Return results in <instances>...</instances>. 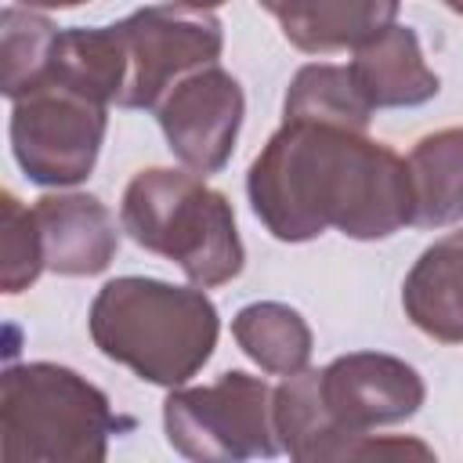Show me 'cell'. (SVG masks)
<instances>
[{"instance_id": "cell-2", "label": "cell", "mask_w": 463, "mask_h": 463, "mask_svg": "<svg viewBox=\"0 0 463 463\" xmlns=\"http://www.w3.org/2000/svg\"><path fill=\"white\" fill-rule=\"evenodd\" d=\"M427 398L423 376L398 354L347 351L322 369L289 373L275 387L279 445L297 463L362 459L380 452L430 456L420 441H383L369 430L405 423Z\"/></svg>"}, {"instance_id": "cell-4", "label": "cell", "mask_w": 463, "mask_h": 463, "mask_svg": "<svg viewBox=\"0 0 463 463\" xmlns=\"http://www.w3.org/2000/svg\"><path fill=\"white\" fill-rule=\"evenodd\" d=\"M119 228L141 250L174 260L203 289L239 279L246 264L228 195L192 170H137L119 199Z\"/></svg>"}, {"instance_id": "cell-20", "label": "cell", "mask_w": 463, "mask_h": 463, "mask_svg": "<svg viewBox=\"0 0 463 463\" xmlns=\"http://www.w3.org/2000/svg\"><path fill=\"white\" fill-rule=\"evenodd\" d=\"M177 4H188V7H203V11H213V7H221V4H228V0H177Z\"/></svg>"}, {"instance_id": "cell-14", "label": "cell", "mask_w": 463, "mask_h": 463, "mask_svg": "<svg viewBox=\"0 0 463 463\" xmlns=\"http://www.w3.org/2000/svg\"><path fill=\"white\" fill-rule=\"evenodd\" d=\"M405 166L416 228H445L463 221V127L423 134L405 156Z\"/></svg>"}, {"instance_id": "cell-11", "label": "cell", "mask_w": 463, "mask_h": 463, "mask_svg": "<svg viewBox=\"0 0 463 463\" xmlns=\"http://www.w3.org/2000/svg\"><path fill=\"white\" fill-rule=\"evenodd\" d=\"M347 69L373 112L376 109H416V105H427L441 90L438 72L423 58L416 29L398 25V22H391L373 40L358 43Z\"/></svg>"}, {"instance_id": "cell-21", "label": "cell", "mask_w": 463, "mask_h": 463, "mask_svg": "<svg viewBox=\"0 0 463 463\" xmlns=\"http://www.w3.org/2000/svg\"><path fill=\"white\" fill-rule=\"evenodd\" d=\"M449 11H456V14H463V0H441Z\"/></svg>"}, {"instance_id": "cell-12", "label": "cell", "mask_w": 463, "mask_h": 463, "mask_svg": "<svg viewBox=\"0 0 463 463\" xmlns=\"http://www.w3.org/2000/svg\"><path fill=\"white\" fill-rule=\"evenodd\" d=\"M304 54L354 51L398 18V0H257Z\"/></svg>"}, {"instance_id": "cell-1", "label": "cell", "mask_w": 463, "mask_h": 463, "mask_svg": "<svg viewBox=\"0 0 463 463\" xmlns=\"http://www.w3.org/2000/svg\"><path fill=\"white\" fill-rule=\"evenodd\" d=\"M246 195L279 242H311L326 228L376 242L412 224L405 159L340 123L282 119L246 170Z\"/></svg>"}, {"instance_id": "cell-18", "label": "cell", "mask_w": 463, "mask_h": 463, "mask_svg": "<svg viewBox=\"0 0 463 463\" xmlns=\"http://www.w3.org/2000/svg\"><path fill=\"white\" fill-rule=\"evenodd\" d=\"M43 271L47 264H43V246H40V232L33 221V206H22L14 192H4L0 199V286L4 293L29 289Z\"/></svg>"}, {"instance_id": "cell-7", "label": "cell", "mask_w": 463, "mask_h": 463, "mask_svg": "<svg viewBox=\"0 0 463 463\" xmlns=\"http://www.w3.org/2000/svg\"><path fill=\"white\" fill-rule=\"evenodd\" d=\"M109 130V105L40 83L11 101V152L22 174L40 188H72L90 177Z\"/></svg>"}, {"instance_id": "cell-13", "label": "cell", "mask_w": 463, "mask_h": 463, "mask_svg": "<svg viewBox=\"0 0 463 463\" xmlns=\"http://www.w3.org/2000/svg\"><path fill=\"white\" fill-rule=\"evenodd\" d=\"M405 318L438 344H463V228L434 239L402 282Z\"/></svg>"}, {"instance_id": "cell-15", "label": "cell", "mask_w": 463, "mask_h": 463, "mask_svg": "<svg viewBox=\"0 0 463 463\" xmlns=\"http://www.w3.org/2000/svg\"><path fill=\"white\" fill-rule=\"evenodd\" d=\"M232 336L242 347V354L271 376H289L307 369L315 351L307 318L282 300H253L239 307L232 318Z\"/></svg>"}, {"instance_id": "cell-19", "label": "cell", "mask_w": 463, "mask_h": 463, "mask_svg": "<svg viewBox=\"0 0 463 463\" xmlns=\"http://www.w3.org/2000/svg\"><path fill=\"white\" fill-rule=\"evenodd\" d=\"M18 4L29 11H69V7H80L87 0H18Z\"/></svg>"}, {"instance_id": "cell-6", "label": "cell", "mask_w": 463, "mask_h": 463, "mask_svg": "<svg viewBox=\"0 0 463 463\" xmlns=\"http://www.w3.org/2000/svg\"><path fill=\"white\" fill-rule=\"evenodd\" d=\"M163 430L170 449L195 463H242L282 452L275 387L246 369H228L203 387H170Z\"/></svg>"}, {"instance_id": "cell-17", "label": "cell", "mask_w": 463, "mask_h": 463, "mask_svg": "<svg viewBox=\"0 0 463 463\" xmlns=\"http://www.w3.org/2000/svg\"><path fill=\"white\" fill-rule=\"evenodd\" d=\"M58 40V25L29 7L0 11V90L7 101L29 94L51 61V47Z\"/></svg>"}, {"instance_id": "cell-5", "label": "cell", "mask_w": 463, "mask_h": 463, "mask_svg": "<svg viewBox=\"0 0 463 463\" xmlns=\"http://www.w3.org/2000/svg\"><path fill=\"white\" fill-rule=\"evenodd\" d=\"M134 427L109 394L58 362L7 365L0 376V445L7 463H101L109 438Z\"/></svg>"}, {"instance_id": "cell-8", "label": "cell", "mask_w": 463, "mask_h": 463, "mask_svg": "<svg viewBox=\"0 0 463 463\" xmlns=\"http://www.w3.org/2000/svg\"><path fill=\"white\" fill-rule=\"evenodd\" d=\"M127 80L119 94V109H145L166 98V90L188 72L213 65L224 51V29L213 11L188 4H148L123 22H116Z\"/></svg>"}, {"instance_id": "cell-16", "label": "cell", "mask_w": 463, "mask_h": 463, "mask_svg": "<svg viewBox=\"0 0 463 463\" xmlns=\"http://www.w3.org/2000/svg\"><path fill=\"white\" fill-rule=\"evenodd\" d=\"M282 119H318V123H340L351 130H369L373 109L362 98L347 65L311 61L293 72L282 98Z\"/></svg>"}, {"instance_id": "cell-10", "label": "cell", "mask_w": 463, "mask_h": 463, "mask_svg": "<svg viewBox=\"0 0 463 463\" xmlns=\"http://www.w3.org/2000/svg\"><path fill=\"white\" fill-rule=\"evenodd\" d=\"M43 264L65 279L101 275L119 250V228L109 206L90 192H51L33 203Z\"/></svg>"}, {"instance_id": "cell-9", "label": "cell", "mask_w": 463, "mask_h": 463, "mask_svg": "<svg viewBox=\"0 0 463 463\" xmlns=\"http://www.w3.org/2000/svg\"><path fill=\"white\" fill-rule=\"evenodd\" d=\"M246 116L242 83L213 65H203L177 80L156 105L159 130L177 163L192 174H217L228 166Z\"/></svg>"}, {"instance_id": "cell-3", "label": "cell", "mask_w": 463, "mask_h": 463, "mask_svg": "<svg viewBox=\"0 0 463 463\" xmlns=\"http://www.w3.org/2000/svg\"><path fill=\"white\" fill-rule=\"evenodd\" d=\"M94 347L156 387L188 383L221 336L217 304L203 286H174L148 275L109 279L87 311Z\"/></svg>"}]
</instances>
